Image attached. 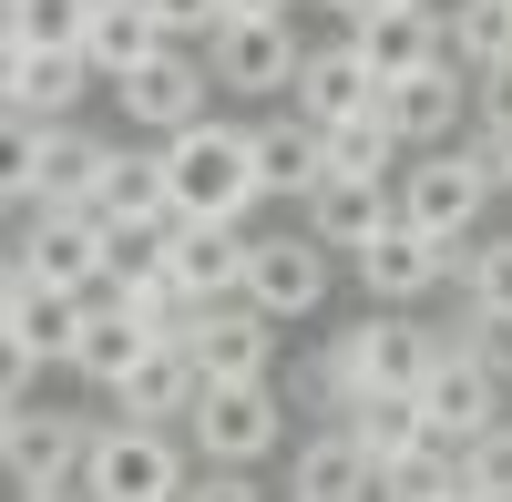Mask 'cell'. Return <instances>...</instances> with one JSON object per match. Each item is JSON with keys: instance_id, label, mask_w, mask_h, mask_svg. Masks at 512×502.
<instances>
[{"instance_id": "25", "label": "cell", "mask_w": 512, "mask_h": 502, "mask_svg": "<svg viewBox=\"0 0 512 502\" xmlns=\"http://www.w3.org/2000/svg\"><path fill=\"white\" fill-rule=\"evenodd\" d=\"M246 257H256V226H175V277L195 287L205 308L246 298Z\"/></svg>"}, {"instance_id": "35", "label": "cell", "mask_w": 512, "mask_h": 502, "mask_svg": "<svg viewBox=\"0 0 512 502\" xmlns=\"http://www.w3.org/2000/svg\"><path fill=\"white\" fill-rule=\"evenodd\" d=\"M472 134H492V144H512V62H492V72H472Z\"/></svg>"}, {"instance_id": "9", "label": "cell", "mask_w": 512, "mask_h": 502, "mask_svg": "<svg viewBox=\"0 0 512 502\" xmlns=\"http://www.w3.org/2000/svg\"><path fill=\"white\" fill-rule=\"evenodd\" d=\"M205 62H216V93H246V103L297 93V62H308L297 11H277V21H226L216 41H205Z\"/></svg>"}, {"instance_id": "22", "label": "cell", "mask_w": 512, "mask_h": 502, "mask_svg": "<svg viewBox=\"0 0 512 502\" xmlns=\"http://www.w3.org/2000/svg\"><path fill=\"white\" fill-rule=\"evenodd\" d=\"M359 369H369V390H420L441 369L431 318L420 308H359Z\"/></svg>"}, {"instance_id": "17", "label": "cell", "mask_w": 512, "mask_h": 502, "mask_svg": "<svg viewBox=\"0 0 512 502\" xmlns=\"http://www.w3.org/2000/svg\"><path fill=\"white\" fill-rule=\"evenodd\" d=\"M287 502H379V462L359 451L349 421H318L287 462Z\"/></svg>"}, {"instance_id": "42", "label": "cell", "mask_w": 512, "mask_h": 502, "mask_svg": "<svg viewBox=\"0 0 512 502\" xmlns=\"http://www.w3.org/2000/svg\"><path fill=\"white\" fill-rule=\"evenodd\" d=\"M420 502H482V492H472V482H461V472H451L441 492H420Z\"/></svg>"}, {"instance_id": "36", "label": "cell", "mask_w": 512, "mask_h": 502, "mask_svg": "<svg viewBox=\"0 0 512 502\" xmlns=\"http://www.w3.org/2000/svg\"><path fill=\"white\" fill-rule=\"evenodd\" d=\"M144 11L164 21V41H216L236 11H226V0H144Z\"/></svg>"}, {"instance_id": "29", "label": "cell", "mask_w": 512, "mask_h": 502, "mask_svg": "<svg viewBox=\"0 0 512 502\" xmlns=\"http://www.w3.org/2000/svg\"><path fill=\"white\" fill-rule=\"evenodd\" d=\"M93 0H0V41L11 52H82Z\"/></svg>"}, {"instance_id": "30", "label": "cell", "mask_w": 512, "mask_h": 502, "mask_svg": "<svg viewBox=\"0 0 512 502\" xmlns=\"http://www.w3.org/2000/svg\"><path fill=\"white\" fill-rule=\"evenodd\" d=\"M441 31H451V62L461 72L512 62V0H441Z\"/></svg>"}, {"instance_id": "37", "label": "cell", "mask_w": 512, "mask_h": 502, "mask_svg": "<svg viewBox=\"0 0 512 502\" xmlns=\"http://www.w3.org/2000/svg\"><path fill=\"white\" fill-rule=\"evenodd\" d=\"M185 502H277V492L256 482V472H226V462H205V472L185 482Z\"/></svg>"}, {"instance_id": "10", "label": "cell", "mask_w": 512, "mask_h": 502, "mask_svg": "<svg viewBox=\"0 0 512 502\" xmlns=\"http://www.w3.org/2000/svg\"><path fill=\"white\" fill-rule=\"evenodd\" d=\"M420 421H431V441L472 451L482 431L512 421V369H482V359H441L431 380H420Z\"/></svg>"}, {"instance_id": "14", "label": "cell", "mask_w": 512, "mask_h": 502, "mask_svg": "<svg viewBox=\"0 0 512 502\" xmlns=\"http://www.w3.org/2000/svg\"><path fill=\"white\" fill-rule=\"evenodd\" d=\"M379 113H390V134L410 154H431V144H461V123H472V72L461 62H431V72H410L379 93Z\"/></svg>"}, {"instance_id": "13", "label": "cell", "mask_w": 512, "mask_h": 502, "mask_svg": "<svg viewBox=\"0 0 512 502\" xmlns=\"http://www.w3.org/2000/svg\"><path fill=\"white\" fill-rule=\"evenodd\" d=\"M185 349H195L205 380H277V318L256 308V298H216V308H195Z\"/></svg>"}, {"instance_id": "26", "label": "cell", "mask_w": 512, "mask_h": 502, "mask_svg": "<svg viewBox=\"0 0 512 502\" xmlns=\"http://www.w3.org/2000/svg\"><path fill=\"white\" fill-rule=\"evenodd\" d=\"M154 52H164V21L144 11V0H93V31H82V62L103 72V93H113L123 72H144Z\"/></svg>"}, {"instance_id": "40", "label": "cell", "mask_w": 512, "mask_h": 502, "mask_svg": "<svg viewBox=\"0 0 512 502\" xmlns=\"http://www.w3.org/2000/svg\"><path fill=\"white\" fill-rule=\"evenodd\" d=\"M482 154H492V185L512 195V144H492V134H482Z\"/></svg>"}, {"instance_id": "43", "label": "cell", "mask_w": 512, "mask_h": 502, "mask_svg": "<svg viewBox=\"0 0 512 502\" xmlns=\"http://www.w3.org/2000/svg\"><path fill=\"white\" fill-rule=\"evenodd\" d=\"M410 11H441V0H410Z\"/></svg>"}, {"instance_id": "11", "label": "cell", "mask_w": 512, "mask_h": 502, "mask_svg": "<svg viewBox=\"0 0 512 502\" xmlns=\"http://www.w3.org/2000/svg\"><path fill=\"white\" fill-rule=\"evenodd\" d=\"M246 298L267 308L277 328L308 318V308H328V246H318L308 226H267V236H256V257H246Z\"/></svg>"}, {"instance_id": "3", "label": "cell", "mask_w": 512, "mask_h": 502, "mask_svg": "<svg viewBox=\"0 0 512 502\" xmlns=\"http://www.w3.org/2000/svg\"><path fill=\"white\" fill-rule=\"evenodd\" d=\"M195 472L205 462L175 421H123V410L93 421V451H82V492L93 502H185Z\"/></svg>"}, {"instance_id": "8", "label": "cell", "mask_w": 512, "mask_h": 502, "mask_svg": "<svg viewBox=\"0 0 512 502\" xmlns=\"http://www.w3.org/2000/svg\"><path fill=\"white\" fill-rule=\"evenodd\" d=\"M461 246H472V236H461ZM461 246H451V236H420L410 216H390V226H379L359 257H349V277H359V298H369V308H420L431 287H451Z\"/></svg>"}, {"instance_id": "19", "label": "cell", "mask_w": 512, "mask_h": 502, "mask_svg": "<svg viewBox=\"0 0 512 502\" xmlns=\"http://www.w3.org/2000/svg\"><path fill=\"white\" fill-rule=\"evenodd\" d=\"M205 400V369L185 339H154L134 369H123V390H103V410H123V421H175L185 431V410Z\"/></svg>"}, {"instance_id": "23", "label": "cell", "mask_w": 512, "mask_h": 502, "mask_svg": "<svg viewBox=\"0 0 512 502\" xmlns=\"http://www.w3.org/2000/svg\"><path fill=\"white\" fill-rule=\"evenodd\" d=\"M349 31H359V52H369V72H379V82H410V72L451 62L441 11H410V0H379V11H369V21H349Z\"/></svg>"}, {"instance_id": "7", "label": "cell", "mask_w": 512, "mask_h": 502, "mask_svg": "<svg viewBox=\"0 0 512 502\" xmlns=\"http://www.w3.org/2000/svg\"><path fill=\"white\" fill-rule=\"evenodd\" d=\"M113 103H123V134L175 144L185 123H205V113H216V62H205L195 41H164L144 72H123V82H113Z\"/></svg>"}, {"instance_id": "28", "label": "cell", "mask_w": 512, "mask_h": 502, "mask_svg": "<svg viewBox=\"0 0 512 502\" xmlns=\"http://www.w3.org/2000/svg\"><path fill=\"white\" fill-rule=\"evenodd\" d=\"M349 431H359V451H369L379 472L410 462V451L431 441V421H420V390H359V400H349Z\"/></svg>"}, {"instance_id": "5", "label": "cell", "mask_w": 512, "mask_h": 502, "mask_svg": "<svg viewBox=\"0 0 512 502\" xmlns=\"http://www.w3.org/2000/svg\"><path fill=\"white\" fill-rule=\"evenodd\" d=\"M11 277L72 287V298H103V287H113V216H93V205H41V216H21Z\"/></svg>"}, {"instance_id": "18", "label": "cell", "mask_w": 512, "mask_h": 502, "mask_svg": "<svg viewBox=\"0 0 512 502\" xmlns=\"http://www.w3.org/2000/svg\"><path fill=\"white\" fill-rule=\"evenodd\" d=\"M82 451H93V421H82V410H11V421H0L11 482H82Z\"/></svg>"}, {"instance_id": "4", "label": "cell", "mask_w": 512, "mask_h": 502, "mask_svg": "<svg viewBox=\"0 0 512 502\" xmlns=\"http://www.w3.org/2000/svg\"><path fill=\"white\" fill-rule=\"evenodd\" d=\"M492 154H482V134H461V144H431V154H410L400 164V216L420 226V236H482V216H492Z\"/></svg>"}, {"instance_id": "33", "label": "cell", "mask_w": 512, "mask_h": 502, "mask_svg": "<svg viewBox=\"0 0 512 502\" xmlns=\"http://www.w3.org/2000/svg\"><path fill=\"white\" fill-rule=\"evenodd\" d=\"M451 472H461V451H451V441H420L410 462H390V472H379V502H420V492H441Z\"/></svg>"}, {"instance_id": "6", "label": "cell", "mask_w": 512, "mask_h": 502, "mask_svg": "<svg viewBox=\"0 0 512 502\" xmlns=\"http://www.w3.org/2000/svg\"><path fill=\"white\" fill-rule=\"evenodd\" d=\"M185 441H195V462L256 472L287 441V390L277 380H205V400L185 410Z\"/></svg>"}, {"instance_id": "38", "label": "cell", "mask_w": 512, "mask_h": 502, "mask_svg": "<svg viewBox=\"0 0 512 502\" xmlns=\"http://www.w3.org/2000/svg\"><path fill=\"white\" fill-rule=\"evenodd\" d=\"M11 502H93L82 482H11Z\"/></svg>"}, {"instance_id": "12", "label": "cell", "mask_w": 512, "mask_h": 502, "mask_svg": "<svg viewBox=\"0 0 512 502\" xmlns=\"http://www.w3.org/2000/svg\"><path fill=\"white\" fill-rule=\"evenodd\" d=\"M379 93H390V82L369 72L359 31H338V41H308V62H297V93H287V103L308 113V123H328V134H338V123L379 113Z\"/></svg>"}, {"instance_id": "15", "label": "cell", "mask_w": 512, "mask_h": 502, "mask_svg": "<svg viewBox=\"0 0 512 502\" xmlns=\"http://www.w3.org/2000/svg\"><path fill=\"white\" fill-rule=\"evenodd\" d=\"M82 93H103V72L82 52H11L0 62V113L11 123H72Z\"/></svg>"}, {"instance_id": "2", "label": "cell", "mask_w": 512, "mask_h": 502, "mask_svg": "<svg viewBox=\"0 0 512 502\" xmlns=\"http://www.w3.org/2000/svg\"><path fill=\"white\" fill-rule=\"evenodd\" d=\"M123 134H93V123H11V216H41V205H93L103 216V175H113Z\"/></svg>"}, {"instance_id": "32", "label": "cell", "mask_w": 512, "mask_h": 502, "mask_svg": "<svg viewBox=\"0 0 512 502\" xmlns=\"http://www.w3.org/2000/svg\"><path fill=\"white\" fill-rule=\"evenodd\" d=\"M451 287H461V298H472V308H492V318L512 328V226H502V236H472V246H461Z\"/></svg>"}, {"instance_id": "39", "label": "cell", "mask_w": 512, "mask_h": 502, "mask_svg": "<svg viewBox=\"0 0 512 502\" xmlns=\"http://www.w3.org/2000/svg\"><path fill=\"white\" fill-rule=\"evenodd\" d=\"M236 21H277V11H297V0H226Z\"/></svg>"}, {"instance_id": "20", "label": "cell", "mask_w": 512, "mask_h": 502, "mask_svg": "<svg viewBox=\"0 0 512 502\" xmlns=\"http://www.w3.org/2000/svg\"><path fill=\"white\" fill-rule=\"evenodd\" d=\"M256 185H267L277 205H308L318 185H328V123H308V113H267L256 123Z\"/></svg>"}, {"instance_id": "31", "label": "cell", "mask_w": 512, "mask_h": 502, "mask_svg": "<svg viewBox=\"0 0 512 502\" xmlns=\"http://www.w3.org/2000/svg\"><path fill=\"white\" fill-rule=\"evenodd\" d=\"M400 164H410V144L390 134V113H359V123H338V134H328V175H369V185H400Z\"/></svg>"}, {"instance_id": "1", "label": "cell", "mask_w": 512, "mask_h": 502, "mask_svg": "<svg viewBox=\"0 0 512 502\" xmlns=\"http://www.w3.org/2000/svg\"><path fill=\"white\" fill-rule=\"evenodd\" d=\"M164 185H175V226H246L267 185H256V123L205 113L164 144Z\"/></svg>"}, {"instance_id": "27", "label": "cell", "mask_w": 512, "mask_h": 502, "mask_svg": "<svg viewBox=\"0 0 512 502\" xmlns=\"http://www.w3.org/2000/svg\"><path fill=\"white\" fill-rule=\"evenodd\" d=\"M103 216L113 226H175V185H164V144H123L103 175Z\"/></svg>"}, {"instance_id": "24", "label": "cell", "mask_w": 512, "mask_h": 502, "mask_svg": "<svg viewBox=\"0 0 512 502\" xmlns=\"http://www.w3.org/2000/svg\"><path fill=\"white\" fill-rule=\"evenodd\" d=\"M144 349H154V328H144V318L103 287V298L82 308V339H72V359H62V369H72L82 390H123V369H134Z\"/></svg>"}, {"instance_id": "34", "label": "cell", "mask_w": 512, "mask_h": 502, "mask_svg": "<svg viewBox=\"0 0 512 502\" xmlns=\"http://www.w3.org/2000/svg\"><path fill=\"white\" fill-rule=\"evenodd\" d=\"M461 482H472L482 502H512V421H502V431H482L472 451H461Z\"/></svg>"}, {"instance_id": "41", "label": "cell", "mask_w": 512, "mask_h": 502, "mask_svg": "<svg viewBox=\"0 0 512 502\" xmlns=\"http://www.w3.org/2000/svg\"><path fill=\"white\" fill-rule=\"evenodd\" d=\"M318 11H338V31H349V21H369V11H379V0H318Z\"/></svg>"}, {"instance_id": "16", "label": "cell", "mask_w": 512, "mask_h": 502, "mask_svg": "<svg viewBox=\"0 0 512 502\" xmlns=\"http://www.w3.org/2000/svg\"><path fill=\"white\" fill-rule=\"evenodd\" d=\"M82 308H93V298H72V287L11 277V287H0V339H11V359H21V369H41V359H72V339H82Z\"/></svg>"}, {"instance_id": "21", "label": "cell", "mask_w": 512, "mask_h": 502, "mask_svg": "<svg viewBox=\"0 0 512 502\" xmlns=\"http://www.w3.org/2000/svg\"><path fill=\"white\" fill-rule=\"evenodd\" d=\"M390 216H400V185H369V175H328L308 205H297V226H308L328 257H359Z\"/></svg>"}]
</instances>
